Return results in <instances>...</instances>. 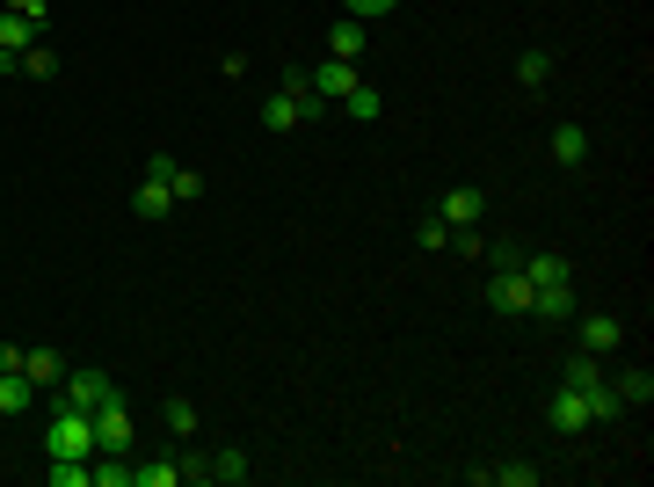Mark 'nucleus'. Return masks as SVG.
I'll return each instance as SVG.
<instances>
[{
    "instance_id": "6",
    "label": "nucleus",
    "mask_w": 654,
    "mask_h": 487,
    "mask_svg": "<svg viewBox=\"0 0 654 487\" xmlns=\"http://www.w3.org/2000/svg\"><path fill=\"white\" fill-rule=\"evenodd\" d=\"M524 277H531V292H553V284H575V262L567 255H553V247H538V255H524Z\"/></svg>"
},
{
    "instance_id": "17",
    "label": "nucleus",
    "mask_w": 654,
    "mask_h": 487,
    "mask_svg": "<svg viewBox=\"0 0 654 487\" xmlns=\"http://www.w3.org/2000/svg\"><path fill=\"white\" fill-rule=\"evenodd\" d=\"M131 487H182V459H153V465H131Z\"/></svg>"
},
{
    "instance_id": "10",
    "label": "nucleus",
    "mask_w": 654,
    "mask_h": 487,
    "mask_svg": "<svg viewBox=\"0 0 654 487\" xmlns=\"http://www.w3.org/2000/svg\"><path fill=\"white\" fill-rule=\"evenodd\" d=\"M131 212H139L145 226H161V219H168V212H175V196H168V182H153V175H145L139 190H131Z\"/></svg>"
},
{
    "instance_id": "18",
    "label": "nucleus",
    "mask_w": 654,
    "mask_h": 487,
    "mask_svg": "<svg viewBox=\"0 0 654 487\" xmlns=\"http://www.w3.org/2000/svg\"><path fill=\"white\" fill-rule=\"evenodd\" d=\"M516 80H524V95H538V88L553 80V51H524V59H516Z\"/></svg>"
},
{
    "instance_id": "15",
    "label": "nucleus",
    "mask_w": 654,
    "mask_h": 487,
    "mask_svg": "<svg viewBox=\"0 0 654 487\" xmlns=\"http://www.w3.org/2000/svg\"><path fill=\"white\" fill-rule=\"evenodd\" d=\"M553 161L560 168H581V161H589V131H581V124H560L553 131Z\"/></svg>"
},
{
    "instance_id": "31",
    "label": "nucleus",
    "mask_w": 654,
    "mask_h": 487,
    "mask_svg": "<svg viewBox=\"0 0 654 487\" xmlns=\"http://www.w3.org/2000/svg\"><path fill=\"white\" fill-rule=\"evenodd\" d=\"M386 8H400V0H349V15H357V23H371V15H386Z\"/></svg>"
},
{
    "instance_id": "30",
    "label": "nucleus",
    "mask_w": 654,
    "mask_h": 487,
    "mask_svg": "<svg viewBox=\"0 0 654 487\" xmlns=\"http://www.w3.org/2000/svg\"><path fill=\"white\" fill-rule=\"evenodd\" d=\"M487 262H495V269H516V262H524V247H516V241H495V247H487Z\"/></svg>"
},
{
    "instance_id": "16",
    "label": "nucleus",
    "mask_w": 654,
    "mask_h": 487,
    "mask_svg": "<svg viewBox=\"0 0 654 487\" xmlns=\"http://www.w3.org/2000/svg\"><path fill=\"white\" fill-rule=\"evenodd\" d=\"M531 313H538V320H575V284H553V292H538V298H531Z\"/></svg>"
},
{
    "instance_id": "12",
    "label": "nucleus",
    "mask_w": 654,
    "mask_h": 487,
    "mask_svg": "<svg viewBox=\"0 0 654 487\" xmlns=\"http://www.w3.org/2000/svg\"><path fill=\"white\" fill-rule=\"evenodd\" d=\"M611 393H618V408H647V400H654V371L647 364L618 371V379H611Z\"/></svg>"
},
{
    "instance_id": "22",
    "label": "nucleus",
    "mask_w": 654,
    "mask_h": 487,
    "mask_svg": "<svg viewBox=\"0 0 654 487\" xmlns=\"http://www.w3.org/2000/svg\"><path fill=\"white\" fill-rule=\"evenodd\" d=\"M597 379H604V357H589V349H581V357H567V371H560V386H597Z\"/></svg>"
},
{
    "instance_id": "20",
    "label": "nucleus",
    "mask_w": 654,
    "mask_h": 487,
    "mask_svg": "<svg viewBox=\"0 0 654 487\" xmlns=\"http://www.w3.org/2000/svg\"><path fill=\"white\" fill-rule=\"evenodd\" d=\"M29 400H37V386H29L23 371H0V414H23Z\"/></svg>"
},
{
    "instance_id": "11",
    "label": "nucleus",
    "mask_w": 654,
    "mask_h": 487,
    "mask_svg": "<svg viewBox=\"0 0 654 487\" xmlns=\"http://www.w3.org/2000/svg\"><path fill=\"white\" fill-rule=\"evenodd\" d=\"M618 342H626V328H618L611 313H589V320H581V349H589V357H611Z\"/></svg>"
},
{
    "instance_id": "9",
    "label": "nucleus",
    "mask_w": 654,
    "mask_h": 487,
    "mask_svg": "<svg viewBox=\"0 0 654 487\" xmlns=\"http://www.w3.org/2000/svg\"><path fill=\"white\" fill-rule=\"evenodd\" d=\"M29 44H44V23H29V15H15V8H0V51H15V59H23Z\"/></svg>"
},
{
    "instance_id": "23",
    "label": "nucleus",
    "mask_w": 654,
    "mask_h": 487,
    "mask_svg": "<svg viewBox=\"0 0 654 487\" xmlns=\"http://www.w3.org/2000/svg\"><path fill=\"white\" fill-rule=\"evenodd\" d=\"M342 110H349V117H357V124H371V117H379V110H386V95H379V88H363V80H357V88L342 95Z\"/></svg>"
},
{
    "instance_id": "5",
    "label": "nucleus",
    "mask_w": 654,
    "mask_h": 487,
    "mask_svg": "<svg viewBox=\"0 0 654 487\" xmlns=\"http://www.w3.org/2000/svg\"><path fill=\"white\" fill-rule=\"evenodd\" d=\"M306 88H313L320 102H342L357 88V59H320V66H306Z\"/></svg>"
},
{
    "instance_id": "14",
    "label": "nucleus",
    "mask_w": 654,
    "mask_h": 487,
    "mask_svg": "<svg viewBox=\"0 0 654 487\" xmlns=\"http://www.w3.org/2000/svg\"><path fill=\"white\" fill-rule=\"evenodd\" d=\"M23 379H29L37 393H44V386H59V379H66V364H59V349H23Z\"/></svg>"
},
{
    "instance_id": "24",
    "label": "nucleus",
    "mask_w": 654,
    "mask_h": 487,
    "mask_svg": "<svg viewBox=\"0 0 654 487\" xmlns=\"http://www.w3.org/2000/svg\"><path fill=\"white\" fill-rule=\"evenodd\" d=\"M95 459H51V487H95Z\"/></svg>"
},
{
    "instance_id": "26",
    "label": "nucleus",
    "mask_w": 654,
    "mask_h": 487,
    "mask_svg": "<svg viewBox=\"0 0 654 487\" xmlns=\"http://www.w3.org/2000/svg\"><path fill=\"white\" fill-rule=\"evenodd\" d=\"M487 487H538V465H487Z\"/></svg>"
},
{
    "instance_id": "29",
    "label": "nucleus",
    "mask_w": 654,
    "mask_h": 487,
    "mask_svg": "<svg viewBox=\"0 0 654 487\" xmlns=\"http://www.w3.org/2000/svg\"><path fill=\"white\" fill-rule=\"evenodd\" d=\"M414 241H422V247H451V226H444V219H436V212H429V219L414 226Z\"/></svg>"
},
{
    "instance_id": "28",
    "label": "nucleus",
    "mask_w": 654,
    "mask_h": 487,
    "mask_svg": "<svg viewBox=\"0 0 654 487\" xmlns=\"http://www.w3.org/2000/svg\"><path fill=\"white\" fill-rule=\"evenodd\" d=\"M161 414H168V430H175V437H196V400H168Z\"/></svg>"
},
{
    "instance_id": "25",
    "label": "nucleus",
    "mask_w": 654,
    "mask_h": 487,
    "mask_svg": "<svg viewBox=\"0 0 654 487\" xmlns=\"http://www.w3.org/2000/svg\"><path fill=\"white\" fill-rule=\"evenodd\" d=\"M168 196H175V204H196V196H204V175L175 161V175H168Z\"/></svg>"
},
{
    "instance_id": "3",
    "label": "nucleus",
    "mask_w": 654,
    "mask_h": 487,
    "mask_svg": "<svg viewBox=\"0 0 654 487\" xmlns=\"http://www.w3.org/2000/svg\"><path fill=\"white\" fill-rule=\"evenodd\" d=\"M110 371H95V364H80V371H66V379H59V408H102V400H110Z\"/></svg>"
},
{
    "instance_id": "2",
    "label": "nucleus",
    "mask_w": 654,
    "mask_h": 487,
    "mask_svg": "<svg viewBox=\"0 0 654 487\" xmlns=\"http://www.w3.org/2000/svg\"><path fill=\"white\" fill-rule=\"evenodd\" d=\"M531 277H524V269H495V277H487V306H495V313L502 320H524L531 313Z\"/></svg>"
},
{
    "instance_id": "27",
    "label": "nucleus",
    "mask_w": 654,
    "mask_h": 487,
    "mask_svg": "<svg viewBox=\"0 0 654 487\" xmlns=\"http://www.w3.org/2000/svg\"><path fill=\"white\" fill-rule=\"evenodd\" d=\"M23 74L51 80V74H59V51H51V44H29V51H23Z\"/></svg>"
},
{
    "instance_id": "8",
    "label": "nucleus",
    "mask_w": 654,
    "mask_h": 487,
    "mask_svg": "<svg viewBox=\"0 0 654 487\" xmlns=\"http://www.w3.org/2000/svg\"><path fill=\"white\" fill-rule=\"evenodd\" d=\"M546 422H553L560 437H581V430H589V408H581V393H575V386H560V393H553V408H546Z\"/></svg>"
},
{
    "instance_id": "13",
    "label": "nucleus",
    "mask_w": 654,
    "mask_h": 487,
    "mask_svg": "<svg viewBox=\"0 0 654 487\" xmlns=\"http://www.w3.org/2000/svg\"><path fill=\"white\" fill-rule=\"evenodd\" d=\"M247 473H255V465H247V451H233V444H226V451H211V459H204V480H218V487H241Z\"/></svg>"
},
{
    "instance_id": "4",
    "label": "nucleus",
    "mask_w": 654,
    "mask_h": 487,
    "mask_svg": "<svg viewBox=\"0 0 654 487\" xmlns=\"http://www.w3.org/2000/svg\"><path fill=\"white\" fill-rule=\"evenodd\" d=\"M95 422V451H131V414H124V393H110L102 408H88Z\"/></svg>"
},
{
    "instance_id": "1",
    "label": "nucleus",
    "mask_w": 654,
    "mask_h": 487,
    "mask_svg": "<svg viewBox=\"0 0 654 487\" xmlns=\"http://www.w3.org/2000/svg\"><path fill=\"white\" fill-rule=\"evenodd\" d=\"M44 451L51 459H95V422H88V408H59L51 414Z\"/></svg>"
},
{
    "instance_id": "32",
    "label": "nucleus",
    "mask_w": 654,
    "mask_h": 487,
    "mask_svg": "<svg viewBox=\"0 0 654 487\" xmlns=\"http://www.w3.org/2000/svg\"><path fill=\"white\" fill-rule=\"evenodd\" d=\"M0 8H15V15H29V23H44V0H0Z\"/></svg>"
},
{
    "instance_id": "7",
    "label": "nucleus",
    "mask_w": 654,
    "mask_h": 487,
    "mask_svg": "<svg viewBox=\"0 0 654 487\" xmlns=\"http://www.w3.org/2000/svg\"><path fill=\"white\" fill-rule=\"evenodd\" d=\"M436 219H444V226H480V219H487V196H480V190H465V182H459V190H444Z\"/></svg>"
},
{
    "instance_id": "19",
    "label": "nucleus",
    "mask_w": 654,
    "mask_h": 487,
    "mask_svg": "<svg viewBox=\"0 0 654 487\" xmlns=\"http://www.w3.org/2000/svg\"><path fill=\"white\" fill-rule=\"evenodd\" d=\"M328 51H335V59H363V23L357 15H342V23L328 29Z\"/></svg>"
},
{
    "instance_id": "21",
    "label": "nucleus",
    "mask_w": 654,
    "mask_h": 487,
    "mask_svg": "<svg viewBox=\"0 0 654 487\" xmlns=\"http://www.w3.org/2000/svg\"><path fill=\"white\" fill-rule=\"evenodd\" d=\"M581 408H589V422H611V414H626V408H618V393H611V379L581 386Z\"/></svg>"
}]
</instances>
